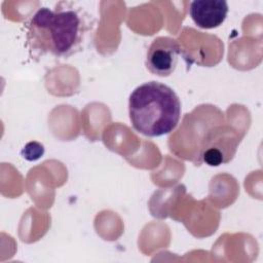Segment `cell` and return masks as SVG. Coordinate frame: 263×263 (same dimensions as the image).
<instances>
[{"instance_id":"obj_1","label":"cell","mask_w":263,"mask_h":263,"mask_svg":"<svg viewBox=\"0 0 263 263\" xmlns=\"http://www.w3.org/2000/svg\"><path fill=\"white\" fill-rule=\"evenodd\" d=\"M88 26L81 9L72 2H60L53 10L42 7L32 16L27 40L37 54L66 58L79 49Z\"/></svg>"},{"instance_id":"obj_2","label":"cell","mask_w":263,"mask_h":263,"mask_svg":"<svg viewBox=\"0 0 263 263\" xmlns=\"http://www.w3.org/2000/svg\"><path fill=\"white\" fill-rule=\"evenodd\" d=\"M128 114L135 130L150 138L161 137L172 133L178 125L181 102L170 86L149 81L130 93Z\"/></svg>"},{"instance_id":"obj_3","label":"cell","mask_w":263,"mask_h":263,"mask_svg":"<svg viewBox=\"0 0 263 263\" xmlns=\"http://www.w3.org/2000/svg\"><path fill=\"white\" fill-rule=\"evenodd\" d=\"M180 53L181 46L176 39L167 36L157 37L148 47L146 67L154 75L168 76L175 71Z\"/></svg>"},{"instance_id":"obj_4","label":"cell","mask_w":263,"mask_h":263,"mask_svg":"<svg viewBox=\"0 0 263 263\" xmlns=\"http://www.w3.org/2000/svg\"><path fill=\"white\" fill-rule=\"evenodd\" d=\"M189 13L197 27L214 29L226 20L228 4L224 0H194L190 3Z\"/></svg>"},{"instance_id":"obj_5","label":"cell","mask_w":263,"mask_h":263,"mask_svg":"<svg viewBox=\"0 0 263 263\" xmlns=\"http://www.w3.org/2000/svg\"><path fill=\"white\" fill-rule=\"evenodd\" d=\"M226 135L227 134L216 132L213 139L206 140L201 152V157L206 164L211 166H217L228 162L233 157L236 151L238 140H230L229 136L226 138V140H224Z\"/></svg>"},{"instance_id":"obj_6","label":"cell","mask_w":263,"mask_h":263,"mask_svg":"<svg viewBox=\"0 0 263 263\" xmlns=\"http://www.w3.org/2000/svg\"><path fill=\"white\" fill-rule=\"evenodd\" d=\"M21 154L24 159L28 161H35L42 157L44 154V147L42 144L36 141L27 143L21 151Z\"/></svg>"}]
</instances>
